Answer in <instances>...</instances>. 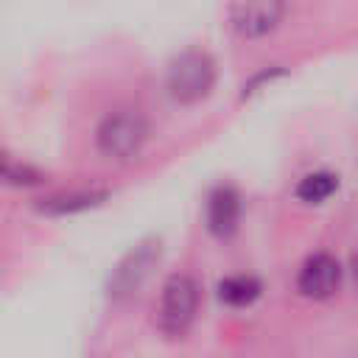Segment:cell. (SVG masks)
<instances>
[{"label": "cell", "mask_w": 358, "mask_h": 358, "mask_svg": "<svg viewBox=\"0 0 358 358\" xmlns=\"http://www.w3.org/2000/svg\"><path fill=\"white\" fill-rule=\"evenodd\" d=\"M213 84H215V64L204 50H196V48L182 50L168 64L165 87L171 98L179 103H196L207 98Z\"/></svg>", "instance_id": "1"}, {"label": "cell", "mask_w": 358, "mask_h": 358, "mask_svg": "<svg viewBox=\"0 0 358 358\" xmlns=\"http://www.w3.org/2000/svg\"><path fill=\"white\" fill-rule=\"evenodd\" d=\"M148 137V123L134 109H117L106 115L95 131L98 151L109 159H131L140 154Z\"/></svg>", "instance_id": "2"}, {"label": "cell", "mask_w": 358, "mask_h": 358, "mask_svg": "<svg viewBox=\"0 0 358 358\" xmlns=\"http://www.w3.org/2000/svg\"><path fill=\"white\" fill-rule=\"evenodd\" d=\"M199 310V285L190 274H171L159 294L157 322L165 336H185Z\"/></svg>", "instance_id": "3"}, {"label": "cell", "mask_w": 358, "mask_h": 358, "mask_svg": "<svg viewBox=\"0 0 358 358\" xmlns=\"http://www.w3.org/2000/svg\"><path fill=\"white\" fill-rule=\"evenodd\" d=\"M157 257H159V243L157 241H143L140 246H134L109 274V282H106L109 299L120 302V299H129L131 294H137V288L148 277Z\"/></svg>", "instance_id": "4"}, {"label": "cell", "mask_w": 358, "mask_h": 358, "mask_svg": "<svg viewBox=\"0 0 358 358\" xmlns=\"http://www.w3.org/2000/svg\"><path fill=\"white\" fill-rule=\"evenodd\" d=\"M282 11H285V0H232L229 22L241 36L257 39L280 25Z\"/></svg>", "instance_id": "5"}, {"label": "cell", "mask_w": 358, "mask_h": 358, "mask_svg": "<svg viewBox=\"0 0 358 358\" xmlns=\"http://www.w3.org/2000/svg\"><path fill=\"white\" fill-rule=\"evenodd\" d=\"M338 282H341V266L327 252L310 255L302 263L299 274H296V288L308 299H327V296H333Z\"/></svg>", "instance_id": "6"}, {"label": "cell", "mask_w": 358, "mask_h": 358, "mask_svg": "<svg viewBox=\"0 0 358 358\" xmlns=\"http://www.w3.org/2000/svg\"><path fill=\"white\" fill-rule=\"evenodd\" d=\"M241 221V193L232 185H215L204 201V224L215 238H229Z\"/></svg>", "instance_id": "7"}, {"label": "cell", "mask_w": 358, "mask_h": 358, "mask_svg": "<svg viewBox=\"0 0 358 358\" xmlns=\"http://www.w3.org/2000/svg\"><path fill=\"white\" fill-rule=\"evenodd\" d=\"M263 285L252 274H229L218 282V299L229 308H246L260 296Z\"/></svg>", "instance_id": "8"}, {"label": "cell", "mask_w": 358, "mask_h": 358, "mask_svg": "<svg viewBox=\"0 0 358 358\" xmlns=\"http://www.w3.org/2000/svg\"><path fill=\"white\" fill-rule=\"evenodd\" d=\"M106 199L103 190H73V193H59V196H50L39 204L42 213L48 215H70V213H81V210H90L95 204H101Z\"/></svg>", "instance_id": "9"}, {"label": "cell", "mask_w": 358, "mask_h": 358, "mask_svg": "<svg viewBox=\"0 0 358 358\" xmlns=\"http://www.w3.org/2000/svg\"><path fill=\"white\" fill-rule=\"evenodd\" d=\"M338 190V176L330 173V171H313V173H305L296 185V199L305 201V204H319L324 199H330L333 193Z\"/></svg>", "instance_id": "10"}, {"label": "cell", "mask_w": 358, "mask_h": 358, "mask_svg": "<svg viewBox=\"0 0 358 358\" xmlns=\"http://www.w3.org/2000/svg\"><path fill=\"white\" fill-rule=\"evenodd\" d=\"M3 176L8 185H36L42 179V173L25 162H14L6 157V165H3Z\"/></svg>", "instance_id": "11"}, {"label": "cell", "mask_w": 358, "mask_h": 358, "mask_svg": "<svg viewBox=\"0 0 358 358\" xmlns=\"http://www.w3.org/2000/svg\"><path fill=\"white\" fill-rule=\"evenodd\" d=\"M355 280H358V255H355Z\"/></svg>", "instance_id": "12"}]
</instances>
